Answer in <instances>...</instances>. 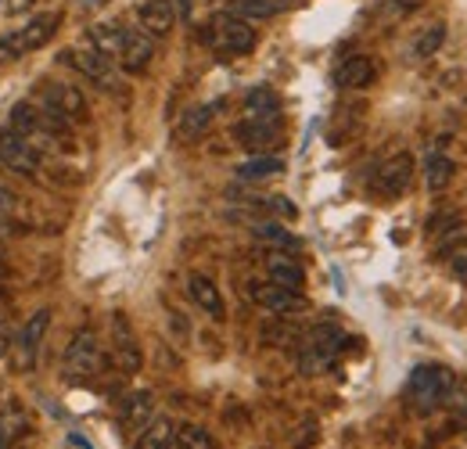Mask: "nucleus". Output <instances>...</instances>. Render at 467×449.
Wrapping results in <instances>:
<instances>
[{
    "label": "nucleus",
    "instance_id": "24",
    "mask_svg": "<svg viewBox=\"0 0 467 449\" xmlns=\"http://www.w3.org/2000/svg\"><path fill=\"white\" fill-rule=\"evenodd\" d=\"M453 176H457V162L446 159L442 151H431L424 159V183H428V191H446L453 183Z\"/></svg>",
    "mask_w": 467,
    "mask_h": 449
},
{
    "label": "nucleus",
    "instance_id": "35",
    "mask_svg": "<svg viewBox=\"0 0 467 449\" xmlns=\"http://www.w3.org/2000/svg\"><path fill=\"white\" fill-rule=\"evenodd\" d=\"M266 205L274 209V213H281V216H288V220H295V205L285 198V194H277V198H266Z\"/></svg>",
    "mask_w": 467,
    "mask_h": 449
},
{
    "label": "nucleus",
    "instance_id": "9",
    "mask_svg": "<svg viewBox=\"0 0 467 449\" xmlns=\"http://www.w3.org/2000/svg\"><path fill=\"white\" fill-rule=\"evenodd\" d=\"M248 298L259 306V309H266V313H274V317H292V313H302L306 309V298L292 291V287H281V284L274 281H252L248 284Z\"/></svg>",
    "mask_w": 467,
    "mask_h": 449
},
{
    "label": "nucleus",
    "instance_id": "16",
    "mask_svg": "<svg viewBox=\"0 0 467 449\" xmlns=\"http://www.w3.org/2000/svg\"><path fill=\"white\" fill-rule=\"evenodd\" d=\"M47 328H51V309H36L26 324H22V331H18V360H22V367H33L36 363V352H40V345H44V335H47Z\"/></svg>",
    "mask_w": 467,
    "mask_h": 449
},
{
    "label": "nucleus",
    "instance_id": "1",
    "mask_svg": "<svg viewBox=\"0 0 467 449\" xmlns=\"http://www.w3.org/2000/svg\"><path fill=\"white\" fill-rule=\"evenodd\" d=\"M11 130H15L26 144H33V148L44 155V151H51L61 137H65L68 122L58 119L55 112H47L44 105L22 101V105H15V109H11Z\"/></svg>",
    "mask_w": 467,
    "mask_h": 449
},
{
    "label": "nucleus",
    "instance_id": "37",
    "mask_svg": "<svg viewBox=\"0 0 467 449\" xmlns=\"http://www.w3.org/2000/svg\"><path fill=\"white\" fill-rule=\"evenodd\" d=\"M33 7V0H4V11L7 15H26Z\"/></svg>",
    "mask_w": 467,
    "mask_h": 449
},
{
    "label": "nucleus",
    "instance_id": "30",
    "mask_svg": "<svg viewBox=\"0 0 467 449\" xmlns=\"http://www.w3.org/2000/svg\"><path fill=\"white\" fill-rule=\"evenodd\" d=\"M176 449H216V443L202 424H183L176 428Z\"/></svg>",
    "mask_w": 467,
    "mask_h": 449
},
{
    "label": "nucleus",
    "instance_id": "2",
    "mask_svg": "<svg viewBox=\"0 0 467 449\" xmlns=\"http://www.w3.org/2000/svg\"><path fill=\"white\" fill-rule=\"evenodd\" d=\"M453 371L450 367H442V363H420V367H413V374H410L407 381V399L413 402V410L417 413H431V410H439L450 392H453Z\"/></svg>",
    "mask_w": 467,
    "mask_h": 449
},
{
    "label": "nucleus",
    "instance_id": "29",
    "mask_svg": "<svg viewBox=\"0 0 467 449\" xmlns=\"http://www.w3.org/2000/svg\"><path fill=\"white\" fill-rule=\"evenodd\" d=\"M18 428H26V413H22L15 402H7V406L0 410V449H11Z\"/></svg>",
    "mask_w": 467,
    "mask_h": 449
},
{
    "label": "nucleus",
    "instance_id": "18",
    "mask_svg": "<svg viewBox=\"0 0 467 449\" xmlns=\"http://www.w3.org/2000/svg\"><path fill=\"white\" fill-rule=\"evenodd\" d=\"M155 417V395L148 392V389H140V392H130L122 399V410H119V424L126 428V432H140L148 421Z\"/></svg>",
    "mask_w": 467,
    "mask_h": 449
},
{
    "label": "nucleus",
    "instance_id": "39",
    "mask_svg": "<svg viewBox=\"0 0 467 449\" xmlns=\"http://www.w3.org/2000/svg\"><path fill=\"white\" fill-rule=\"evenodd\" d=\"M180 15H183V18L191 15V0H180V11H176V18H180Z\"/></svg>",
    "mask_w": 467,
    "mask_h": 449
},
{
    "label": "nucleus",
    "instance_id": "23",
    "mask_svg": "<svg viewBox=\"0 0 467 449\" xmlns=\"http://www.w3.org/2000/svg\"><path fill=\"white\" fill-rule=\"evenodd\" d=\"M244 119H281V94L274 87H252L244 94Z\"/></svg>",
    "mask_w": 467,
    "mask_h": 449
},
{
    "label": "nucleus",
    "instance_id": "19",
    "mask_svg": "<svg viewBox=\"0 0 467 449\" xmlns=\"http://www.w3.org/2000/svg\"><path fill=\"white\" fill-rule=\"evenodd\" d=\"M187 295L198 302V309H205L213 320H223V295H220V287L213 277H205V274H187Z\"/></svg>",
    "mask_w": 467,
    "mask_h": 449
},
{
    "label": "nucleus",
    "instance_id": "14",
    "mask_svg": "<svg viewBox=\"0 0 467 449\" xmlns=\"http://www.w3.org/2000/svg\"><path fill=\"white\" fill-rule=\"evenodd\" d=\"M112 360L122 374H137L140 371V345L130 331L126 317L122 313H112Z\"/></svg>",
    "mask_w": 467,
    "mask_h": 449
},
{
    "label": "nucleus",
    "instance_id": "34",
    "mask_svg": "<svg viewBox=\"0 0 467 449\" xmlns=\"http://www.w3.org/2000/svg\"><path fill=\"white\" fill-rule=\"evenodd\" d=\"M263 338H266V341H281V345H285V341H292L295 338V331L292 328H281V324H277V328H274V324H266V328H263Z\"/></svg>",
    "mask_w": 467,
    "mask_h": 449
},
{
    "label": "nucleus",
    "instance_id": "17",
    "mask_svg": "<svg viewBox=\"0 0 467 449\" xmlns=\"http://www.w3.org/2000/svg\"><path fill=\"white\" fill-rule=\"evenodd\" d=\"M374 79H378V65H374L370 55H349L338 65V72H335V83H338L342 90H363V87H370Z\"/></svg>",
    "mask_w": 467,
    "mask_h": 449
},
{
    "label": "nucleus",
    "instance_id": "11",
    "mask_svg": "<svg viewBox=\"0 0 467 449\" xmlns=\"http://www.w3.org/2000/svg\"><path fill=\"white\" fill-rule=\"evenodd\" d=\"M410 183H413V159H410L407 151L385 159L378 166V172H374V180H370V187H374L378 198H400V194L410 191Z\"/></svg>",
    "mask_w": 467,
    "mask_h": 449
},
{
    "label": "nucleus",
    "instance_id": "32",
    "mask_svg": "<svg viewBox=\"0 0 467 449\" xmlns=\"http://www.w3.org/2000/svg\"><path fill=\"white\" fill-rule=\"evenodd\" d=\"M446 259H450V274H453L461 284H467V237L464 241H457V245L446 252Z\"/></svg>",
    "mask_w": 467,
    "mask_h": 449
},
{
    "label": "nucleus",
    "instance_id": "13",
    "mask_svg": "<svg viewBox=\"0 0 467 449\" xmlns=\"http://www.w3.org/2000/svg\"><path fill=\"white\" fill-rule=\"evenodd\" d=\"M0 162L7 169H15V172H22V176H36V169H40V151H36L33 144H26L15 130H4V133H0Z\"/></svg>",
    "mask_w": 467,
    "mask_h": 449
},
{
    "label": "nucleus",
    "instance_id": "5",
    "mask_svg": "<svg viewBox=\"0 0 467 449\" xmlns=\"http://www.w3.org/2000/svg\"><path fill=\"white\" fill-rule=\"evenodd\" d=\"M342 328L338 324H317L313 331H306L302 338V352H298V371L306 374V378H313V374H320V371H327L331 363H335V356L342 352Z\"/></svg>",
    "mask_w": 467,
    "mask_h": 449
},
{
    "label": "nucleus",
    "instance_id": "38",
    "mask_svg": "<svg viewBox=\"0 0 467 449\" xmlns=\"http://www.w3.org/2000/svg\"><path fill=\"white\" fill-rule=\"evenodd\" d=\"M11 341H15V335H11V328H4V324H0V356H4L7 349H11Z\"/></svg>",
    "mask_w": 467,
    "mask_h": 449
},
{
    "label": "nucleus",
    "instance_id": "4",
    "mask_svg": "<svg viewBox=\"0 0 467 449\" xmlns=\"http://www.w3.org/2000/svg\"><path fill=\"white\" fill-rule=\"evenodd\" d=\"M205 44H209L216 55L241 57L255 51L259 33L252 29V22H244V18H237V15H216V18L205 26Z\"/></svg>",
    "mask_w": 467,
    "mask_h": 449
},
{
    "label": "nucleus",
    "instance_id": "22",
    "mask_svg": "<svg viewBox=\"0 0 467 449\" xmlns=\"http://www.w3.org/2000/svg\"><path fill=\"white\" fill-rule=\"evenodd\" d=\"M133 449H176V424L170 417H151L137 432V446Z\"/></svg>",
    "mask_w": 467,
    "mask_h": 449
},
{
    "label": "nucleus",
    "instance_id": "31",
    "mask_svg": "<svg viewBox=\"0 0 467 449\" xmlns=\"http://www.w3.org/2000/svg\"><path fill=\"white\" fill-rule=\"evenodd\" d=\"M281 11V4L277 0H237V18H244V22H252V18H270V15H277Z\"/></svg>",
    "mask_w": 467,
    "mask_h": 449
},
{
    "label": "nucleus",
    "instance_id": "6",
    "mask_svg": "<svg viewBox=\"0 0 467 449\" xmlns=\"http://www.w3.org/2000/svg\"><path fill=\"white\" fill-rule=\"evenodd\" d=\"M105 363V352H101V338L94 328H79L72 341L65 345V356H61V374L68 381H87L101 371Z\"/></svg>",
    "mask_w": 467,
    "mask_h": 449
},
{
    "label": "nucleus",
    "instance_id": "8",
    "mask_svg": "<svg viewBox=\"0 0 467 449\" xmlns=\"http://www.w3.org/2000/svg\"><path fill=\"white\" fill-rule=\"evenodd\" d=\"M40 105L58 119H65V122H87L90 119V105H87L83 90L72 87V83H58V79L40 83Z\"/></svg>",
    "mask_w": 467,
    "mask_h": 449
},
{
    "label": "nucleus",
    "instance_id": "40",
    "mask_svg": "<svg viewBox=\"0 0 467 449\" xmlns=\"http://www.w3.org/2000/svg\"><path fill=\"white\" fill-rule=\"evenodd\" d=\"M0 234H4V230H0ZM0 259H4V237H0Z\"/></svg>",
    "mask_w": 467,
    "mask_h": 449
},
{
    "label": "nucleus",
    "instance_id": "28",
    "mask_svg": "<svg viewBox=\"0 0 467 449\" xmlns=\"http://www.w3.org/2000/svg\"><path fill=\"white\" fill-rule=\"evenodd\" d=\"M442 40H446V26H442V22H431L428 29L417 33V40H413V57H431L442 47Z\"/></svg>",
    "mask_w": 467,
    "mask_h": 449
},
{
    "label": "nucleus",
    "instance_id": "7",
    "mask_svg": "<svg viewBox=\"0 0 467 449\" xmlns=\"http://www.w3.org/2000/svg\"><path fill=\"white\" fill-rule=\"evenodd\" d=\"M234 141L252 155H274L285 144V119H241L234 126Z\"/></svg>",
    "mask_w": 467,
    "mask_h": 449
},
{
    "label": "nucleus",
    "instance_id": "20",
    "mask_svg": "<svg viewBox=\"0 0 467 449\" xmlns=\"http://www.w3.org/2000/svg\"><path fill=\"white\" fill-rule=\"evenodd\" d=\"M266 277L274 284H281V287L298 291V287L306 284V270L298 266V259L288 256V252H270V256H266Z\"/></svg>",
    "mask_w": 467,
    "mask_h": 449
},
{
    "label": "nucleus",
    "instance_id": "15",
    "mask_svg": "<svg viewBox=\"0 0 467 449\" xmlns=\"http://www.w3.org/2000/svg\"><path fill=\"white\" fill-rule=\"evenodd\" d=\"M140 29L155 40V37H170L176 29V4L173 0H140L137 7Z\"/></svg>",
    "mask_w": 467,
    "mask_h": 449
},
{
    "label": "nucleus",
    "instance_id": "27",
    "mask_svg": "<svg viewBox=\"0 0 467 449\" xmlns=\"http://www.w3.org/2000/svg\"><path fill=\"white\" fill-rule=\"evenodd\" d=\"M252 234H255L259 241H266V245H274V248H288V252H295V248L302 245V241H298L295 234H288L281 224H255Z\"/></svg>",
    "mask_w": 467,
    "mask_h": 449
},
{
    "label": "nucleus",
    "instance_id": "21",
    "mask_svg": "<svg viewBox=\"0 0 467 449\" xmlns=\"http://www.w3.org/2000/svg\"><path fill=\"white\" fill-rule=\"evenodd\" d=\"M220 109H223L220 101L187 109V112L180 115V122H176V137H180V141H198V137H205V130L213 126V115L220 112Z\"/></svg>",
    "mask_w": 467,
    "mask_h": 449
},
{
    "label": "nucleus",
    "instance_id": "3",
    "mask_svg": "<svg viewBox=\"0 0 467 449\" xmlns=\"http://www.w3.org/2000/svg\"><path fill=\"white\" fill-rule=\"evenodd\" d=\"M58 26H61V11L33 15L26 26H18V29H11V33L0 37V57L4 61H18V57H26L29 51H40L58 33Z\"/></svg>",
    "mask_w": 467,
    "mask_h": 449
},
{
    "label": "nucleus",
    "instance_id": "10",
    "mask_svg": "<svg viewBox=\"0 0 467 449\" xmlns=\"http://www.w3.org/2000/svg\"><path fill=\"white\" fill-rule=\"evenodd\" d=\"M61 61L65 65H72V68H79L87 79H94L98 87H105V90H116L119 79H116V61L112 57H105L101 51H94V47H76V51H61Z\"/></svg>",
    "mask_w": 467,
    "mask_h": 449
},
{
    "label": "nucleus",
    "instance_id": "12",
    "mask_svg": "<svg viewBox=\"0 0 467 449\" xmlns=\"http://www.w3.org/2000/svg\"><path fill=\"white\" fill-rule=\"evenodd\" d=\"M155 57V40L144 29H122V44H119L116 65L130 76H140Z\"/></svg>",
    "mask_w": 467,
    "mask_h": 449
},
{
    "label": "nucleus",
    "instance_id": "36",
    "mask_svg": "<svg viewBox=\"0 0 467 449\" xmlns=\"http://www.w3.org/2000/svg\"><path fill=\"white\" fill-rule=\"evenodd\" d=\"M15 205H18V198L0 183V220H4V216H11V213H15Z\"/></svg>",
    "mask_w": 467,
    "mask_h": 449
},
{
    "label": "nucleus",
    "instance_id": "33",
    "mask_svg": "<svg viewBox=\"0 0 467 449\" xmlns=\"http://www.w3.org/2000/svg\"><path fill=\"white\" fill-rule=\"evenodd\" d=\"M417 4L420 0H381V18H403V15H410V11H417Z\"/></svg>",
    "mask_w": 467,
    "mask_h": 449
},
{
    "label": "nucleus",
    "instance_id": "25",
    "mask_svg": "<svg viewBox=\"0 0 467 449\" xmlns=\"http://www.w3.org/2000/svg\"><path fill=\"white\" fill-rule=\"evenodd\" d=\"M277 172H285V159H277V155H252V159H244L237 166V180L255 183V180H270Z\"/></svg>",
    "mask_w": 467,
    "mask_h": 449
},
{
    "label": "nucleus",
    "instance_id": "26",
    "mask_svg": "<svg viewBox=\"0 0 467 449\" xmlns=\"http://www.w3.org/2000/svg\"><path fill=\"white\" fill-rule=\"evenodd\" d=\"M87 40H90L94 51H101L105 57L116 61L119 44H122V26H116V22H98V26L87 29Z\"/></svg>",
    "mask_w": 467,
    "mask_h": 449
}]
</instances>
